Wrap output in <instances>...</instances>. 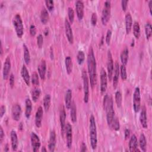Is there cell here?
I'll list each match as a JSON object with an SVG mask.
<instances>
[{
  "label": "cell",
  "instance_id": "1",
  "mask_svg": "<svg viewBox=\"0 0 152 152\" xmlns=\"http://www.w3.org/2000/svg\"><path fill=\"white\" fill-rule=\"evenodd\" d=\"M87 68L90 86L92 88H94L97 83L96 61L93 49L91 47L90 48L87 55Z\"/></svg>",
  "mask_w": 152,
  "mask_h": 152
},
{
  "label": "cell",
  "instance_id": "2",
  "mask_svg": "<svg viewBox=\"0 0 152 152\" xmlns=\"http://www.w3.org/2000/svg\"><path fill=\"white\" fill-rule=\"evenodd\" d=\"M103 108L106 113V121L107 125L111 128L112 124L115 115V111L113 109V103L112 98L109 94H106L103 99Z\"/></svg>",
  "mask_w": 152,
  "mask_h": 152
},
{
  "label": "cell",
  "instance_id": "3",
  "mask_svg": "<svg viewBox=\"0 0 152 152\" xmlns=\"http://www.w3.org/2000/svg\"><path fill=\"white\" fill-rule=\"evenodd\" d=\"M90 122V144L91 148L94 150L97 147V128L95 121V118L93 115H91L89 119Z\"/></svg>",
  "mask_w": 152,
  "mask_h": 152
},
{
  "label": "cell",
  "instance_id": "4",
  "mask_svg": "<svg viewBox=\"0 0 152 152\" xmlns=\"http://www.w3.org/2000/svg\"><path fill=\"white\" fill-rule=\"evenodd\" d=\"M12 24L18 37L21 38L24 34V27L23 21L20 14H17L14 16L12 20Z\"/></svg>",
  "mask_w": 152,
  "mask_h": 152
},
{
  "label": "cell",
  "instance_id": "5",
  "mask_svg": "<svg viewBox=\"0 0 152 152\" xmlns=\"http://www.w3.org/2000/svg\"><path fill=\"white\" fill-rule=\"evenodd\" d=\"M110 9H111V4L110 1H106L104 3V7L102 10L101 20L103 25H106L110 20Z\"/></svg>",
  "mask_w": 152,
  "mask_h": 152
},
{
  "label": "cell",
  "instance_id": "6",
  "mask_svg": "<svg viewBox=\"0 0 152 152\" xmlns=\"http://www.w3.org/2000/svg\"><path fill=\"white\" fill-rule=\"evenodd\" d=\"M82 78L83 80V90H84V102L87 103L89 99V80L87 74L85 69L82 71Z\"/></svg>",
  "mask_w": 152,
  "mask_h": 152
},
{
  "label": "cell",
  "instance_id": "7",
  "mask_svg": "<svg viewBox=\"0 0 152 152\" xmlns=\"http://www.w3.org/2000/svg\"><path fill=\"white\" fill-rule=\"evenodd\" d=\"M141 107V95L140 88L137 87L135 88L133 94V109L135 113L139 112Z\"/></svg>",
  "mask_w": 152,
  "mask_h": 152
},
{
  "label": "cell",
  "instance_id": "8",
  "mask_svg": "<svg viewBox=\"0 0 152 152\" xmlns=\"http://www.w3.org/2000/svg\"><path fill=\"white\" fill-rule=\"evenodd\" d=\"M107 77L109 81L112 80V75L113 73L114 69V65H113V61L112 58V56L110 50L107 52Z\"/></svg>",
  "mask_w": 152,
  "mask_h": 152
},
{
  "label": "cell",
  "instance_id": "9",
  "mask_svg": "<svg viewBox=\"0 0 152 152\" xmlns=\"http://www.w3.org/2000/svg\"><path fill=\"white\" fill-rule=\"evenodd\" d=\"M65 131L66 132V147L68 148H71L72 143V126L69 123H66L65 125Z\"/></svg>",
  "mask_w": 152,
  "mask_h": 152
},
{
  "label": "cell",
  "instance_id": "10",
  "mask_svg": "<svg viewBox=\"0 0 152 152\" xmlns=\"http://www.w3.org/2000/svg\"><path fill=\"white\" fill-rule=\"evenodd\" d=\"M107 86V75L104 69L102 68L100 72V91L101 93H104Z\"/></svg>",
  "mask_w": 152,
  "mask_h": 152
},
{
  "label": "cell",
  "instance_id": "11",
  "mask_svg": "<svg viewBox=\"0 0 152 152\" xmlns=\"http://www.w3.org/2000/svg\"><path fill=\"white\" fill-rule=\"evenodd\" d=\"M31 144L33 151H37L40 147V140L39 136L35 132L31 134Z\"/></svg>",
  "mask_w": 152,
  "mask_h": 152
},
{
  "label": "cell",
  "instance_id": "12",
  "mask_svg": "<svg viewBox=\"0 0 152 152\" xmlns=\"http://www.w3.org/2000/svg\"><path fill=\"white\" fill-rule=\"evenodd\" d=\"M65 30L66 38L70 44H72L74 42V36L71 27V24L69 21L66 18L65 20Z\"/></svg>",
  "mask_w": 152,
  "mask_h": 152
},
{
  "label": "cell",
  "instance_id": "13",
  "mask_svg": "<svg viewBox=\"0 0 152 152\" xmlns=\"http://www.w3.org/2000/svg\"><path fill=\"white\" fill-rule=\"evenodd\" d=\"M21 107L19 104H14L12 107L11 115L12 119L15 121H18L21 115Z\"/></svg>",
  "mask_w": 152,
  "mask_h": 152
},
{
  "label": "cell",
  "instance_id": "14",
  "mask_svg": "<svg viewBox=\"0 0 152 152\" xmlns=\"http://www.w3.org/2000/svg\"><path fill=\"white\" fill-rule=\"evenodd\" d=\"M11 61H10V56H7L5 60L4 64V67H3V71H2V74H3V78L4 80H7L8 78L10 72L11 70Z\"/></svg>",
  "mask_w": 152,
  "mask_h": 152
},
{
  "label": "cell",
  "instance_id": "15",
  "mask_svg": "<svg viewBox=\"0 0 152 152\" xmlns=\"http://www.w3.org/2000/svg\"><path fill=\"white\" fill-rule=\"evenodd\" d=\"M75 9L78 20H81L84 17V3L82 1H76Z\"/></svg>",
  "mask_w": 152,
  "mask_h": 152
},
{
  "label": "cell",
  "instance_id": "16",
  "mask_svg": "<svg viewBox=\"0 0 152 152\" xmlns=\"http://www.w3.org/2000/svg\"><path fill=\"white\" fill-rule=\"evenodd\" d=\"M43 110L42 106H39L35 115V125L36 127L40 128L42 126V121L43 118Z\"/></svg>",
  "mask_w": 152,
  "mask_h": 152
},
{
  "label": "cell",
  "instance_id": "17",
  "mask_svg": "<svg viewBox=\"0 0 152 152\" xmlns=\"http://www.w3.org/2000/svg\"><path fill=\"white\" fill-rule=\"evenodd\" d=\"M120 74V66L119 63L116 61L114 67V75L113 77V86L114 88H116L118 83L119 77Z\"/></svg>",
  "mask_w": 152,
  "mask_h": 152
},
{
  "label": "cell",
  "instance_id": "18",
  "mask_svg": "<svg viewBox=\"0 0 152 152\" xmlns=\"http://www.w3.org/2000/svg\"><path fill=\"white\" fill-rule=\"evenodd\" d=\"M56 142V134L54 130L50 131V135H49V144H48V148L50 151H54L55 148Z\"/></svg>",
  "mask_w": 152,
  "mask_h": 152
},
{
  "label": "cell",
  "instance_id": "19",
  "mask_svg": "<svg viewBox=\"0 0 152 152\" xmlns=\"http://www.w3.org/2000/svg\"><path fill=\"white\" fill-rule=\"evenodd\" d=\"M138 147V140L136 135L133 134L131 135L129 141V149L130 151H139Z\"/></svg>",
  "mask_w": 152,
  "mask_h": 152
},
{
  "label": "cell",
  "instance_id": "20",
  "mask_svg": "<svg viewBox=\"0 0 152 152\" xmlns=\"http://www.w3.org/2000/svg\"><path fill=\"white\" fill-rule=\"evenodd\" d=\"M140 121L142 126L146 129L148 126L147 125V110L144 106H142L140 115Z\"/></svg>",
  "mask_w": 152,
  "mask_h": 152
},
{
  "label": "cell",
  "instance_id": "21",
  "mask_svg": "<svg viewBox=\"0 0 152 152\" xmlns=\"http://www.w3.org/2000/svg\"><path fill=\"white\" fill-rule=\"evenodd\" d=\"M65 119H66V112L65 110L64 109V107L62 106V108L60 110L59 112V121H60V125L61 128V131L62 134H63L65 131Z\"/></svg>",
  "mask_w": 152,
  "mask_h": 152
},
{
  "label": "cell",
  "instance_id": "22",
  "mask_svg": "<svg viewBox=\"0 0 152 152\" xmlns=\"http://www.w3.org/2000/svg\"><path fill=\"white\" fill-rule=\"evenodd\" d=\"M38 72L39 74V76L40 78L43 80L45 78V75H46V64L44 59H42L38 65L37 67Z\"/></svg>",
  "mask_w": 152,
  "mask_h": 152
},
{
  "label": "cell",
  "instance_id": "23",
  "mask_svg": "<svg viewBox=\"0 0 152 152\" xmlns=\"http://www.w3.org/2000/svg\"><path fill=\"white\" fill-rule=\"evenodd\" d=\"M11 137V147L13 151H17L18 146V140L17 133L15 131L12 130L10 133Z\"/></svg>",
  "mask_w": 152,
  "mask_h": 152
},
{
  "label": "cell",
  "instance_id": "24",
  "mask_svg": "<svg viewBox=\"0 0 152 152\" xmlns=\"http://www.w3.org/2000/svg\"><path fill=\"white\" fill-rule=\"evenodd\" d=\"M21 75L22 77L23 80L25 82L27 86H30V77L29 75L28 71L27 70V67L25 65H23L21 69Z\"/></svg>",
  "mask_w": 152,
  "mask_h": 152
},
{
  "label": "cell",
  "instance_id": "25",
  "mask_svg": "<svg viewBox=\"0 0 152 152\" xmlns=\"http://www.w3.org/2000/svg\"><path fill=\"white\" fill-rule=\"evenodd\" d=\"M132 26V18L131 14L128 12L125 15V29L126 34H129Z\"/></svg>",
  "mask_w": 152,
  "mask_h": 152
},
{
  "label": "cell",
  "instance_id": "26",
  "mask_svg": "<svg viewBox=\"0 0 152 152\" xmlns=\"http://www.w3.org/2000/svg\"><path fill=\"white\" fill-rule=\"evenodd\" d=\"M72 90L71 89H68L66 91L65 96V107L67 109H69L72 104Z\"/></svg>",
  "mask_w": 152,
  "mask_h": 152
},
{
  "label": "cell",
  "instance_id": "27",
  "mask_svg": "<svg viewBox=\"0 0 152 152\" xmlns=\"http://www.w3.org/2000/svg\"><path fill=\"white\" fill-rule=\"evenodd\" d=\"M40 21L42 24H46L49 19V15L48 10L45 8H43L40 12Z\"/></svg>",
  "mask_w": 152,
  "mask_h": 152
},
{
  "label": "cell",
  "instance_id": "28",
  "mask_svg": "<svg viewBox=\"0 0 152 152\" xmlns=\"http://www.w3.org/2000/svg\"><path fill=\"white\" fill-rule=\"evenodd\" d=\"M25 104H26L25 116L27 119H28L31 115V113L32 110V103L29 98L26 99Z\"/></svg>",
  "mask_w": 152,
  "mask_h": 152
},
{
  "label": "cell",
  "instance_id": "29",
  "mask_svg": "<svg viewBox=\"0 0 152 152\" xmlns=\"http://www.w3.org/2000/svg\"><path fill=\"white\" fill-rule=\"evenodd\" d=\"M65 64L67 74H70L72 71V59L69 56H66L65 59Z\"/></svg>",
  "mask_w": 152,
  "mask_h": 152
},
{
  "label": "cell",
  "instance_id": "30",
  "mask_svg": "<svg viewBox=\"0 0 152 152\" xmlns=\"http://www.w3.org/2000/svg\"><path fill=\"white\" fill-rule=\"evenodd\" d=\"M128 52L129 51L128 48H125L121 53V61L122 65H126L127 64L128 59Z\"/></svg>",
  "mask_w": 152,
  "mask_h": 152
},
{
  "label": "cell",
  "instance_id": "31",
  "mask_svg": "<svg viewBox=\"0 0 152 152\" xmlns=\"http://www.w3.org/2000/svg\"><path fill=\"white\" fill-rule=\"evenodd\" d=\"M71 112H70V116L71 119L73 123H75L77 121V109L75 102H73L71 104Z\"/></svg>",
  "mask_w": 152,
  "mask_h": 152
},
{
  "label": "cell",
  "instance_id": "32",
  "mask_svg": "<svg viewBox=\"0 0 152 152\" xmlns=\"http://www.w3.org/2000/svg\"><path fill=\"white\" fill-rule=\"evenodd\" d=\"M139 144L140 148L142 151H146L147 150V141L144 134H141L139 139Z\"/></svg>",
  "mask_w": 152,
  "mask_h": 152
},
{
  "label": "cell",
  "instance_id": "33",
  "mask_svg": "<svg viewBox=\"0 0 152 152\" xmlns=\"http://www.w3.org/2000/svg\"><path fill=\"white\" fill-rule=\"evenodd\" d=\"M50 100H51V97L50 94H46L43 98V107L46 112H48L49 109V107L50 106Z\"/></svg>",
  "mask_w": 152,
  "mask_h": 152
},
{
  "label": "cell",
  "instance_id": "34",
  "mask_svg": "<svg viewBox=\"0 0 152 152\" xmlns=\"http://www.w3.org/2000/svg\"><path fill=\"white\" fill-rule=\"evenodd\" d=\"M23 50H24V59L26 64H29L30 62V55L29 50L26 44H23Z\"/></svg>",
  "mask_w": 152,
  "mask_h": 152
},
{
  "label": "cell",
  "instance_id": "35",
  "mask_svg": "<svg viewBox=\"0 0 152 152\" xmlns=\"http://www.w3.org/2000/svg\"><path fill=\"white\" fill-rule=\"evenodd\" d=\"M133 34L136 39H139L140 36V26L137 21H135L133 25Z\"/></svg>",
  "mask_w": 152,
  "mask_h": 152
},
{
  "label": "cell",
  "instance_id": "36",
  "mask_svg": "<svg viewBox=\"0 0 152 152\" xmlns=\"http://www.w3.org/2000/svg\"><path fill=\"white\" fill-rule=\"evenodd\" d=\"M145 33L147 39H149L151 37L152 34V27L150 22L146 23L145 25Z\"/></svg>",
  "mask_w": 152,
  "mask_h": 152
},
{
  "label": "cell",
  "instance_id": "37",
  "mask_svg": "<svg viewBox=\"0 0 152 152\" xmlns=\"http://www.w3.org/2000/svg\"><path fill=\"white\" fill-rule=\"evenodd\" d=\"M40 95V90L38 88H35L31 93V98L33 102H36Z\"/></svg>",
  "mask_w": 152,
  "mask_h": 152
},
{
  "label": "cell",
  "instance_id": "38",
  "mask_svg": "<svg viewBox=\"0 0 152 152\" xmlns=\"http://www.w3.org/2000/svg\"><path fill=\"white\" fill-rule=\"evenodd\" d=\"M115 102L118 107H121L122 102V97L121 91L119 90L116 91L115 93Z\"/></svg>",
  "mask_w": 152,
  "mask_h": 152
},
{
  "label": "cell",
  "instance_id": "39",
  "mask_svg": "<svg viewBox=\"0 0 152 152\" xmlns=\"http://www.w3.org/2000/svg\"><path fill=\"white\" fill-rule=\"evenodd\" d=\"M77 59L79 65H81L83 63L85 59V54L83 51H81V50L78 51L77 55Z\"/></svg>",
  "mask_w": 152,
  "mask_h": 152
},
{
  "label": "cell",
  "instance_id": "40",
  "mask_svg": "<svg viewBox=\"0 0 152 152\" xmlns=\"http://www.w3.org/2000/svg\"><path fill=\"white\" fill-rule=\"evenodd\" d=\"M68 16L69 23L72 24L74 20V11L71 7H68Z\"/></svg>",
  "mask_w": 152,
  "mask_h": 152
},
{
  "label": "cell",
  "instance_id": "41",
  "mask_svg": "<svg viewBox=\"0 0 152 152\" xmlns=\"http://www.w3.org/2000/svg\"><path fill=\"white\" fill-rule=\"evenodd\" d=\"M120 74H121V78L123 80H125L127 78V73H126L125 65H122V64L121 65V66H120Z\"/></svg>",
  "mask_w": 152,
  "mask_h": 152
},
{
  "label": "cell",
  "instance_id": "42",
  "mask_svg": "<svg viewBox=\"0 0 152 152\" xmlns=\"http://www.w3.org/2000/svg\"><path fill=\"white\" fill-rule=\"evenodd\" d=\"M111 128H113L115 131H118L120 129V124H119V121L117 117H115L113 119V121L112 124Z\"/></svg>",
  "mask_w": 152,
  "mask_h": 152
},
{
  "label": "cell",
  "instance_id": "43",
  "mask_svg": "<svg viewBox=\"0 0 152 152\" xmlns=\"http://www.w3.org/2000/svg\"><path fill=\"white\" fill-rule=\"evenodd\" d=\"M31 83L34 86H37L39 84V76H38V74L36 72H34L33 73H32V75H31Z\"/></svg>",
  "mask_w": 152,
  "mask_h": 152
},
{
  "label": "cell",
  "instance_id": "44",
  "mask_svg": "<svg viewBox=\"0 0 152 152\" xmlns=\"http://www.w3.org/2000/svg\"><path fill=\"white\" fill-rule=\"evenodd\" d=\"M45 4L48 10L50 11H52L54 8V2L52 0H46L45 1Z\"/></svg>",
  "mask_w": 152,
  "mask_h": 152
},
{
  "label": "cell",
  "instance_id": "45",
  "mask_svg": "<svg viewBox=\"0 0 152 152\" xmlns=\"http://www.w3.org/2000/svg\"><path fill=\"white\" fill-rule=\"evenodd\" d=\"M43 43V36L41 34H39L37 37V45L39 48H42Z\"/></svg>",
  "mask_w": 152,
  "mask_h": 152
},
{
  "label": "cell",
  "instance_id": "46",
  "mask_svg": "<svg viewBox=\"0 0 152 152\" xmlns=\"http://www.w3.org/2000/svg\"><path fill=\"white\" fill-rule=\"evenodd\" d=\"M111 37H112V31L110 30H108L106 35V38H105V41L107 45H110Z\"/></svg>",
  "mask_w": 152,
  "mask_h": 152
},
{
  "label": "cell",
  "instance_id": "47",
  "mask_svg": "<svg viewBox=\"0 0 152 152\" xmlns=\"http://www.w3.org/2000/svg\"><path fill=\"white\" fill-rule=\"evenodd\" d=\"M97 16L96 12H93L91 14V24H92V26H95L97 24Z\"/></svg>",
  "mask_w": 152,
  "mask_h": 152
},
{
  "label": "cell",
  "instance_id": "48",
  "mask_svg": "<svg viewBox=\"0 0 152 152\" xmlns=\"http://www.w3.org/2000/svg\"><path fill=\"white\" fill-rule=\"evenodd\" d=\"M29 31H30V34L31 36H35V34H36V28L34 25H33V24L30 25Z\"/></svg>",
  "mask_w": 152,
  "mask_h": 152
},
{
  "label": "cell",
  "instance_id": "49",
  "mask_svg": "<svg viewBox=\"0 0 152 152\" xmlns=\"http://www.w3.org/2000/svg\"><path fill=\"white\" fill-rule=\"evenodd\" d=\"M128 2V1H127V0H122L121 1V6H122V10L124 11H125L127 9Z\"/></svg>",
  "mask_w": 152,
  "mask_h": 152
},
{
  "label": "cell",
  "instance_id": "50",
  "mask_svg": "<svg viewBox=\"0 0 152 152\" xmlns=\"http://www.w3.org/2000/svg\"><path fill=\"white\" fill-rule=\"evenodd\" d=\"M10 86L11 88L14 86V75L13 74H11L10 75Z\"/></svg>",
  "mask_w": 152,
  "mask_h": 152
},
{
  "label": "cell",
  "instance_id": "51",
  "mask_svg": "<svg viewBox=\"0 0 152 152\" xmlns=\"http://www.w3.org/2000/svg\"><path fill=\"white\" fill-rule=\"evenodd\" d=\"M6 111V107L4 105H1V107H0V117L1 118H2V116H4V115L5 114Z\"/></svg>",
  "mask_w": 152,
  "mask_h": 152
},
{
  "label": "cell",
  "instance_id": "52",
  "mask_svg": "<svg viewBox=\"0 0 152 152\" xmlns=\"http://www.w3.org/2000/svg\"><path fill=\"white\" fill-rule=\"evenodd\" d=\"M4 130H3V128H2V126L0 127V143L2 144V141L4 140Z\"/></svg>",
  "mask_w": 152,
  "mask_h": 152
},
{
  "label": "cell",
  "instance_id": "53",
  "mask_svg": "<svg viewBox=\"0 0 152 152\" xmlns=\"http://www.w3.org/2000/svg\"><path fill=\"white\" fill-rule=\"evenodd\" d=\"M129 135H130V131L128 129H126L125 130V133H124V135H125V138L126 140L129 137Z\"/></svg>",
  "mask_w": 152,
  "mask_h": 152
},
{
  "label": "cell",
  "instance_id": "54",
  "mask_svg": "<svg viewBox=\"0 0 152 152\" xmlns=\"http://www.w3.org/2000/svg\"><path fill=\"white\" fill-rule=\"evenodd\" d=\"M81 151H87V147H86V145L84 142H82L81 145Z\"/></svg>",
  "mask_w": 152,
  "mask_h": 152
},
{
  "label": "cell",
  "instance_id": "55",
  "mask_svg": "<svg viewBox=\"0 0 152 152\" xmlns=\"http://www.w3.org/2000/svg\"><path fill=\"white\" fill-rule=\"evenodd\" d=\"M151 6H152V1H150L148 2V7H149V10H150V13L151 15Z\"/></svg>",
  "mask_w": 152,
  "mask_h": 152
},
{
  "label": "cell",
  "instance_id": "56",
  "mask_svg": "<svg viewBox=\"0 0 152 152\" xmlns=\"http://www.w3.org/2000/svg\"><path fill=\"white\" fill-rule=\"evenodd\" d=\"M4 150H5V151H8V144H6Z\"/></svg>",
  "mask_w": 152,
  "mask_h": 152
},
{
  "label": "cell",
  "instance_id": "57",
  "mask_svg": "<svg viewBox=\"0 0 152 152\" xmlns=\"http://www.w3.org/2000/svg\"><path fill=\"white\" fill-rule=\"evenodd\" d=\"M47 150H46V149L45 148V147H42V151H46Z\"/></svg>",
  "mask_w": 152,
  "mask_h": 152
},
{
  "label": "cell",
  "instance_id": "58",
  "mask_svg": "<svg viewBox=\"0 0 152 152\" xmlns=\"http://www.w3.org/2000/svg\"><path fill=\"white\" fill-rule=\"evenodd\" d=\"M1 55L2 54V53H3V51H2V44H1Z\"/></svg>",
  "mask_w": 152,
  "mask_h": 152
}]
</instances>
